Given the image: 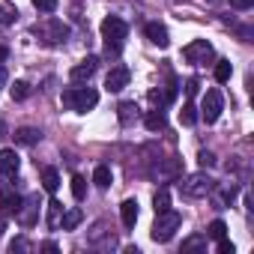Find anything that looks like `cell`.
<instances>
[{"instance_id": "6da1fadb", "label": "cell", "mask_w": 254, "mask_h": 254, "mask_svg": "<svg viewBox=\"0 0 254 254\" xmlns=\"http://www.w3.org/2000/svg\"><path fill=\"white\" fill-rule=\"evenodd\" d=\"M99 102V93L90 90V87H75V90H63V105L75 114H87L90 108H96Z\"/></svg>"}, {"instance_id": "7a4b0ae2", "label": "cell", "mask_w": 254, "mask_h": 254, "mask_svg": "<svg viewBox=\"0 0 254 254\" xmlns=\"http://www.w3.org/2000/svg\"><path fill=\"white\" fill-rule=\"evenodd\" d=\"M126 33H129V27H126V21H123V18L108 15V18L102 21V39H105V45H108V54H117V51L123 48Z\"/></svg>"}, {"instance_id": "3957f363", "label": "cell", "mask_w": 254, "mask_h": 254, "mask_svg": "<svg viewBox=\"0 0 254 254\" xmlns=\"http://www.w3.org/2000/svg\"><path fill=\"white\" fill-rule=\"evenodd\" d=\"M180 212H174V209H165V212H156V224H153V239L156 242H171L174 239V233L180 230Z\"/></svg>"}, {"instance_id": "277c9868", "label": "cell", "mask_w": 254, "mask_h": 254, "mask_svg": "<svg viewBox=\"0 0 254 254\" xmlns=\"http://www.w3.org/2000/svg\"><path fill=\"white\" fill-rule=\"evenodd\" d=\"M212 189H215V180L209 174H189L180 183V191L186 197H206V194H212Z\"/></svg>"}, {"instance_id": "5b68a950", "label": "cell", "mask_w": 254, "mask_h": 254, "mask_svg": "<svg viewBox=\"0 0 254 254\" xmlns=\"http://www.w3.org/2000/svg\"><path fill=\"white\" fill-rule=\"evenodd\" d=\"M183 57H186L191 66H203V63L212 60V45H209L206 39H194V42H189V45L183 48Z\"/></svg>"}, {"instance_id": "8992f818", "label": "cell", "mask_w": 254, "mask_h": 254, "mask_svg": "<svg viewBox=\"0 0 254 254\" xmlns=\"http://www.w3.org/2000/svg\"><path fill=\"white\" fill-rule=\"evenodd\" d=\"M221 111H224L221 93H218V90H206L203 99H200V117H203L206 123H215V120L221 117Z\"/></svg>"}, {"instance_id": "52a82bcc", "label": "cell", "mask_w": 254, "mask_h": 254, "mask_svg": "<svg viewBox=\"0 0 254 254\" xmlns=\"http://www.w3.org/2000/svg\"><path fill=\"white\" fill-rule=\"evenodd\" d=\"M90 245H96V248H102V251H111V248H117V236L108 230V224L105 221H99L93 230H90Z\"/></svg>"}, {"instance_id": "ba28073f", "label": "cell", "mask_w": 254, "mask_h": 254, "mask_svg": "<svg viewBox=\"0 0 254 254\" xmlns=\"http://www.w3.org/2000/svg\"><path fill=\"white\" fill-rule=\"evenodd\" d=\"M36 33H39V36H42V39H45L48 45H60V42H63V39L69 36L66 24H63V21H54V18H51L48 24H42V27H39Z\"/></svg>"}, {"instance_id": "9c48e42d", "label": "cell", "mask_w": 254, "mask_h": 254, "mask_svg": "<svg viewBox=\"0 0 254 254\" xmlns=\"http://www.w3.org/2000/svg\"><path fill=\"white\" fill-rule=\"evenodd\" d=\"M96 66H99V57H84L81 63H75V66H72L69 78H72L75 84H81V81H90V78H93V72H96Z\"/></svg>"}, {"instance_id": "30bf717a", "label": "cell", "mask_w": 254, "mask_h": 254, "mask_svg": "<svg viewBox=\"0 0 254 254\" xmlns=\"http://www.w3.org/2000/svg\"><path fill=\"white\" fill-rule=\"evenodd\" d=\"M18 221L24 224V227H30V224H36V218H39V197H27V200H21V206H18Z\"/></svg>"}, {"instance_id": "8fae6325", "label": "cell", "mask_w": 254, "mask_h": 254, "mask_svg": "<svg viewBox=\"0 0 254 254\" xmlns=\"http://www.w3.org/2000/svg\"><path fill=\"white\" fill-rule=\"evenodd\" d=\"M126 84H129V69H126V66H114V69L108 72V78H105L108 93H120Z\"/></svg>"}, {"instance_id": "7c38bea8", "label": "cell", "mask_w": 254, "mask_h": 254, "mask_svg": "<svg viewBox=\"0 0 254 254\" xmlns=\"http://www.w3.org/2000/svg\"><path fill=\"white\" fill-rule=\"evenodd\" d=\"M18 168H21V159H18L15 150H0V174H3V177H15Z\"/></svg>"}, {"instance_id": "4fadbf2b", "label": "cell", "mask_w": 254, "mask_h": 254, "mask_svg": "<svg viewBox=\"0 0 254 254\" xmlns=\"http://www.w3.org/2000/svg\"><path fill=\"white\" fill-rule=\"evenodd\" d=\"M144 33H147V39H150L153 45H159V48H168V45H171V39H168V27L159 24V21H150V24L144 27Z\"/></svg>"}, {"instance_id": "5bb4252c", "label": "cell", "mask_w": 254, "mask_h": 254, "mask_svg": "<svg viewBox=\"0 0 254 254\" xmlns=\"http://www.w3.org/2000/svg\"><path fill=\"white\" fill-rule=\"evenodd\" d=\"M180 174H183V162H180V159H159V165H156V177L171 180V177H180Z\"/></svg>"}, {"instance_id": "9a60e30c", "label": "cell", "mask_w": 254, "mask_h": 254, "mask_svg": "<svg viewBox=\"0 0 254 254\" xmlns=\"http://www.w3.org/2000/svg\"><path fill=\"white\" fill-rule=\"evenodd\" d=\"M39 141H42V132L33 129V126H21V129H15V144L33 147V144H39Z\"/></svg>"}, {"instance_id": "2e32d148", "label": "cell", "mask_w": 254, "mask_h": 254, "mask_svg": "<svg viewBox=\"0 0 254 254\" xmlns=\"http://www.w3.org/2000/svg\"><path fill=\"white\" fill-rule=\"evenodd\" d=\"M120 218H123V224L126 227H135V221H138V200H123L120 203Z\"/></svg>"}, {"instance_id": "e0dca14e", "label": "cell", "mask_w": 254, "mask_h": 254, "mask_svg": "<svg viewBox=\"0 0 254 254\" xmlns=\"http://www.w3.org/2000/svg\"><path fill=\"white\" fill-rule=\"evenodd\" d=\"M117 117H120L123 126H132V123L138 120V105H135V102H123V105L117 108Z\"/></svg>"}, {"instance_id": "ac0fdd59", "label": "cell", "mask_w": 254, "mask_h": 254, "mask_svg": "<svg viewBox=\"0 0 254 254\" xmlns=\"http://www.w3.org/2000/svg\"><path fill=\"white\" fill-rule=\"evenodd\" d=\"M144 126H147L150 132H162V129H165V111H162V108L150 111V114L144 117Z\"/></svg>"}, {"instance_id": "d6986e66", "label": "cell", "mask_w": 254, "mask_h": 254, "mask_svg": "<svg viewBox=\"0 0 254 254\" xmlns=\"http://www.w3.org/2000/svg\"><path fill=\"white\" fill-rule=\"evenodd\" d=\"M81 221H84V212H81V209H69V212H63L60 227H63V230H75Z\"/></svg>"}, {"instance_id": "ffe728a7", "label": "cell", "mask_w": 254, "mask_h": 254, "mask_svg": "<svg viewBox=\"0 0 254 254\" xmlns=\"http://www.w3.org/2000/svg\"><path fill=\"white\" fill-rule=\"evenodd\" d=\"M42 186H45V191L54 194V191L60 189V174H57L54 168H45V171H42Z\"/></svg>"}, {"instance_id": "44dd1931", "label": "cell", "mask_w": 254, "mask_h": 254, "mask_svg": "<svg viewBox=\"0 0 254 254\" xmlns=\"http://www.w3.org/2000/svg\"><path fill=\"white\" fill-rule=\"evenodd\" d=\"M60 218H63V203H60V200H51V203H48V227L57 230V227H60Z\"/></svg>"}, {"instance_id": "7402d4cb", "label": "cell", "mask_w": 254, "mask_h": 254, "mask_svg": "<svg viewBox=\"0 0 254 254\" xmlns=\"http://www.w3.org/2000/svg\"><path fill=\"white\" fill-rule=\"evenodd\" d=\"M93 183H96L99 189H108V186H111V168H108V165H99V168L93 171Z\"/></svg>"}, {"instance_id": "603a6c76", "label": "cell", "mask_w": 254, "mask_h": 254, "mask_svg": "<svg viewBox=\"0 0 254 254\" xmlns=\"http://www.w3.org/2000/svg\"><path fill=\"white\" fill-rule=\"evenodd\" d=\"M9 96H12L15 102L27 99V96H30V84H27V81H15V84H9Z\"/></svg>"}, {"instance_id": "cb8c5ba5", "label": "cell", "mask_w": 254, "mask_h": 254, "mask_svg": "<svg viewBox=\"0 0 254 254\" xmlns=\"http://www.w3.org/2000/svg\"><path fill=\"white\" fill-rule=\"evenodd\" d=\"M197 117H200V114H197V108H194L191 102H186V105H183V111H180V120H183L186 126H194V123H197Z\"/></svg>"}, {"instance_id": "d4e9b609", "label": "cell", "mask_w": 254, "mask_h": 254, "mask_svg": "<svg viewBox=\"0 0 254 254\" xmlns=\"http://www.w3.org/2000/svg\"><path fill=\"white\" fill-rule=\"evenodd\" d=\"M153 206H156V212H165V209H171V194H168V189H159V191H156V197H153Z\"/></svg>"}, {"instance_id": "484cf974", "label": "cell", "mask_w": 254, "mask_h": 254, "mask_svg": "<svg viewBox=\"0 0 254 254\" xmlns=\"http://www.w3.org/2000/svg\"><path fill=\"white\" fill-rule=\"evenodd\" d=\"M230 75H233L230 60H221V63L215 66V81H218V84H224V81H230Z\"/></svg>"}, {"instance_id": "4316f807", "label": "cell", "mask_w": 254, "mask_h": 254, "mask_svg": "<svg viewBox=\"0 0 254 254\" xmlns=\"http://www.w3.org/2000/svg\"><path fill=\"white\" fill-rule=\"evenodd\" d=\"M206 236H209V239H221V236H227V224H224L221 218H215V221L206 227Z\"/></svg>"}, {"instance_id": "83f0119b", "label": "cell", "mask_w": 254, "mask_h": 254, "mask_svg": "<svg viewBox=\"0 0 254 254\" xmlns=\"http://www.w3.org/2000/svg\"><path fill=\"white\" fill-rule=\"evenodd\" d=\"M0 206H3V212H18V206H21V197H18V194H3Z\"/></svg>"}, {"instance_id": "f1b7e54d", "label": "cell", "mask_w": 254, "mask_h": 254, "mask_svg": "<svg viewBox=\"0 0 254 254\" xmlns=\"http://www.w3.org/2000/svg\"><path fill=\"white\" fill-rule=\"evenodd\" d=\"M18 18V9L15 6H0V27H6Z\"/></svg>"}, {"instance_id": "f546056e", "label": "cell", "mask_w": 254, "mask_h": 254, "mask_svg": "<svg viewBox=\"0 0 254 254\" xmlns=\"http://www.w3.org/2000/svg\"><path fill=\"white\" fill-rule=\"evenodd\" d=\"M72 194H75V200H81V197L87 194V180H84V177H78V174L72 177Z\"/></svg>"}, {"instance_id": "4dcf8cb0", "label": "cell", "mask_w": 254, "mask_h": 254, "mask_svg": "<svg viewBox=\"0 0 254 254\" xmlns=\"http://www.w3.org/2000/svg\"><path fill=\"white\" fill-rule=\"evenodd\" d=\"M200 248H206V236H191L183 242V251H200Z\"/></svg>"}, {"instance_id": "1f68e13d", "label": "cell", "mask_w": 254, "mask_h": 254, "mask_svg": "<svg viewBox=\"0 0 254 254\" xmlns=\"http://www.w3.org/2000/svg\"><path fill=\"white\" fill-rule=\"evenodd\" d=\"M33 6H36L39 12H54V9H57V0H33Z\"/></svg>"}, {"instance_id": "d6a6232c", "label": "cell", "mask_w": 254, "mask_h": 254, "mask_svg": "<svg viewBox=\"0 0 254 254\" xmlns=\"http://www.w3.org/2000/svg\"><path fill=\"white\" fill-rule=\"evenodd\" d=\"M197 162H200V168H212V165H215V156H212L209 150H200V156H197Z\"/></svg>"}, {"instance_id": "836d02e7", "label": "cell", "mask_w": 254, "mask_h": 254, "mask_svg": "<svg viewBox=\"0 0 254 254\" xmlns=\"http://www.w3.org/2000/svg\"><path fill=\"white\" fill-rule=\"evenodd\" d=\"M218 254H233V242H230L227 236L218 239Z\"/></svg>"}, {"instance_id": "e575fe53", "label": "cell", "mask_w": 254, "mask_h": 254, "mask_svg": "<svg viewBox=\"0 0 254 254\" xmlns=\"http://www.w3.org/2000/svg\"><path fill=\"white\" fill-rule=\"evenodd\" d=\"M230 6H233V9H239V12H245V9H251V6H254V0H230Z\"/></svg>"}, {"instance_id": "d590c367", "label": "cell", "mask_w": 254, "mask_h": 254, "mask_svg": "<svg viewBox=\"0 0 254 254\" xmlns=\"http://www.w3.org/2000/svg\"><path fill=\"white\" fill-rule=\"evenodd\" d=\"M9 251H12V254H15V251H27V239H24V236H18V239L9 245Z\"/></svg>"}, {"instance_id": "8d00e7d4", "label": "cell", "mask_w": 254, "mask_h": 254, "mask_svg": "<svg viewBox=\"0 0 254 254\" xmlns=\"http://www.w3.org/2000/svg\"><path fill=\"white\" fill-rule=\"evenodd\" d=\"M197 87H200V84H197L194 78H191V81H186V96H197Z\"/></svg>"}, {"instance_id": "74e56055", "label": "cell", "mask_w": 254, "mask_h": 254, "mask_svg": "<svg viewBox=\"0 0 254 254\" xmlns=\"http://www.w3.org/2000/svg\"><path fill=\"white\" fill-rule=\"evenodd\" d=\"M39 248H42V251H57V242H42Z\"/></svg>"}, {"instance_id": "f35d334b", "label": "cell", "mask_w": 254, "mask_h": 254, "mask_svg": "<svg viewBox=\"0 0 254 254\" xmlns=\"http://www.w3.org/2000/svg\"><path fill=\"white\" fill-rule=\"evenodd\" d=\"M6 57H9V48H6V45H0V63H3Z\"/></svg>"}, {"instance_id": "ab89813d", "label": "cell", "mask_w": 254, "mask_h": 254, "mask_svg": "<svg viewBox=\"0 0 254 254\" xmlns=\"http://www.w3.org/2000/svg\"><path fill=\"white\" fill-rule=\"evenodd\" d=\"M3 230H6V224H3V218H0V236H3Z\"/></svg>"}, {"instance_id": "60d3db41", "label": "cell", "mask_w": 254, "mask_h": 254, "mask_svg": "<svg viewBox=\"0 0 254 254\" xmlns=\"http://www.w3.org/2000/svg\"><path fill=\"white\" fill-rule=\"evenodd\" d=\"M206 3H221V0H206Z\"/></svg>"}]
</instances>
